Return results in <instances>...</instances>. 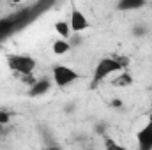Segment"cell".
<instances>
[{
    "mask_svg": "<svg viewBox=\"0 0 152 150\" xmlns=\"http://www.w3.org/2000/svg\"><path fill=\"white\" fill-rule=\"evenodd\" d=\"M126 67V60L122 58H113V57H106L101 58L94 69V76H92V87H97L101 81H104L106 78H110L112 74H117L120 71H124Z\"/></svg>",
    "mask_w": 152,
    "mask_h": 150,
    "instance_id": "6da1fadb",
    "label": "cell"
},
{
    "mask_svg": "<svg viewBox=\"0 0 152 150\" xmlns=\"http://www.w3.org/2000/svg\"><path fill=\"white\" fill-rule=\"evenodd\" d=\"M7 66H9L11 71H14V73H18L20 76H23V74L34 73L37 62H36V58H32L28 55L11 53V55H7Z\"/></svg>",
    "mask_w": 152,
    "mask_h": 150,
    "instance_id": "7a4b0ae2",
    "label": "cell"
},
{
    "mask_svg": "<svg viewBox=\"0 0 152 150\" xmlns=\"http://www.w3.org/2000/svg\"><path fill=\"white\" fill-rule=\"evenodd\" d=\"M51 76H53V81L57 87H67V85L75 83L76 79H80V74L75 69H71L69 66H62V64L53 66Z\"/></svg>",
    "mask_w": 152,
    "mask_h": 150,
    "instance_id": "3957f363",
    "label": "cell"
},
{
    "mask_svg": "<svg viewBox=\"0 0 152 150\" xmlns=\"http://www.w3.org/2000/svg\"><path fill=\"white\" fill-rule=\"evenodd\" d=\"M69 25H71V32H75V34H80V32H83V30H87V28L90 27L87 16H85L80 9H73V11H71Z\"/></svg>",
    "mask_w": 152,
    "mask_h": 150,
    "instance_id": "277c9868",
    "label": "cell"
},
{
    "mask_svg": "<svg viewBox=\"0 0 152 150\" xmlns=\"http://www.w3.org/2000/svg\"><path fill=\"white\" fill-rule=\"evenodd\" d=\"M138 145L142 150H151L152 149V110L149 115V122L147 125L138 133Z\"/></svg>",
    "mask_w": 152,
    "mask_h": 150,
    "instance_id": "5b68a950",
    "label": "cell"
},
{
    "mask_svg": "<svg viewBox=\"0 0 152 150\" xmlns=\"http://www.w3.org/2000/svg\"><path fill=\"white\" fill-rule=\"evenodd\" d=\"M50 88H51L50 79H48V78H39V79H36V83L30 87L28 94H30L32 97H39V95H42V94H48Z\"/></svg>",
    "mask_w": 152,
    "mask_h": 150,
    "instance_id": "8992f818",
    "label": "cell"
},
{
    "mask_svg": "<svg viewBox=\"0 0 152 150\" xmlns=\"http://www.w3.org/2000/svg\"><path fill=\"white\" fill-rule=\"evenodd\" d=\"M112 85H113V87H118V88L129 87V85H133V76L129 74V73H126V71H120L118 74L115 76V79L112 81Z\"/></svg>",
    "mask_w": 152,
    "mask_h": 150,
    "instance_id": "52a82bcc",
    "label": "cell"
},
{
    "mask_svg": "<svg viewBox=\"0 0 152 150\" xmlns=\"http://www.w3.org/2000/svg\"><path fill=\"white\" fill-rule=\"evenodd\" d=\"M145 5V0H120L118 2V9L120 11H133V9H140Z\"/></svg>",
    "mask_w": 152,
    "mask_h": 150,
    "instance_id": "ba28073f",
    "label": "cell"
},
{
    "mask_svg": "<svg viewBox=\"0 0 152 150\" xmlns=\"http://www.w3.org/2000/svg\"><path fill=\"white\" fill-rule=\"evenodd\" d=\"M69 50H71V44H69L64 37L57 39V41L53 42V53H55V55H66Z\"/></svg>",
    "mask_w": 152,
    "mask_h": 150,
    "instance_id": "9c48e42d",
    "label": "cell"
},
{
    "mask_svg": "<svg viewBox=\"0 0 152 150\" xmlns=\"http://www.w3.org/2000/svg\"><path fill=\"white\" fill-rule=\"evenodd\" d=\"M55 32L64 39L69 37V34H71V25H69V21H57V23H55Z\"/></svg>",
    "mask_w": 152,
    "mask_h": 150,
    "instance_id": "30bf717a",
    "label": "cell"
},
{
    "mask_svg": "<svg viewBox=\"0 0 152 150\" xmlns=\"http://www.w3.org/2000/svg\"><path fill=\"white\" fill-rule=\"evenodd\" d=\"M14 25H16V20H14V18H5V20H2V21H0V37L5 36V34H9V32L14 28Z\"/></svg>",
    "mask_w": 152,
    "mask_h": 150,
    "instance_id": "8fae6325",
    "label": "cell"
},
{
    "mask_svg": "<svg viewBox=\"0 0 152 150\" xmlns=\"http://www.w3.org/2000/svg\"><path fill=\"white\" fill-rule=\"evenodd\" d=\"M11 120V115L5 111V110H0V125H7Z\"/></svg>",
    "mask_w": 152,
    "mask_h": 150,
    "instance_id": "7c38bea8",
    "label": "cell"
},
{
    "mask_svg": "<svg viewBox=\"0 0 152 150\" xmlns=\"http://www.w3.org/2000/svg\"><path fill=\"white\" fill-rule=\"evenodd\" d=\"M11 2H12V4H20L21 0H11Z\"/></svg>",
    "mask_w": 152,
    "mask_h": 150,
    "instance_id": "4fadbf2b",
    "label": "cell"
}]
</instances>
